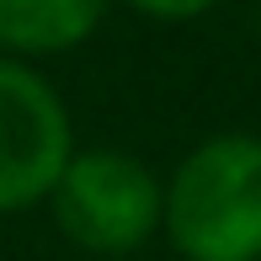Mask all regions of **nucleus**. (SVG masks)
<instances>
[{
	"label": "nucleus",
	"instance_id": "nucleus-1",
	"mask_svg": "<svg viewBox=\"0 0 261 261\" xmlns=\"http://www.w3.org/2000/svg\"><path fill=\"white\" fill-rule=\"evenodd\" d=\"M160 219L187 261H261V139L197 144L160 197Z\"/></svg>",
	"mask_w": 261,
	"mask_h": 261
},
{
	"label": "nucleus",
	"instance_id": "nucleus-3",
	"mask_svg": "<svg viewBox=\"0 0 261 261\" xmlns=\"http://www.w3.org/2000/svg\"><path fill=\"white\" fill-rule=\"evenodd\" d=\"M69 165V117L32 69L0 59V213L54 192Z\"/></svg>",
	"mask_w": 261,
	"mask_h": 261
},
{
	"label": "nucleus",
	"instance_id": "nucleus-5",
	"mask_svg": "<svg viewBox=\"0 0 261 261\" xmlns=\"http://www.w3.org/2000/svg\"><path fill=\"white\" fill-rule=\"evenodd\" d=\"M128 6L149 11V16H160V21H187V16H203L213 0H128Z\"/></svg>",
	"mask_w": 261,
	"mask_h": 261
},
{
	"label": "nucleus",
	"instance_id": "nucleus-2",
	"mask_svg": "<svg viewBox=\"0 0 261 261\" xmlns=\"http://www.w3.org/2000/svg\"><path fill=\"white\" fill-rule=\"evenodd\" d=\"M54 219L75 245L123 256L144 245L160 224V187L134 155H117V149L69 155L54 181Z\"/></svg>",
	"mask_w": 261,
	"mask_h": 261
},
{
	"label": "nucleus",
	"instance_id": "nucleus-4",
	"mask_svg": "<svg viewBox=\"0 0 261 261\" xmlns=\"http://www.w3.org/2000/svg\"><path fill=\"white\" fill-rule=\"evenodd\" d=\"M107 0H0V43L16 54H64L101 21Z\"/></svg>",
	"mask_w": 261,
	"mask_h": 261
}]
</instances>
